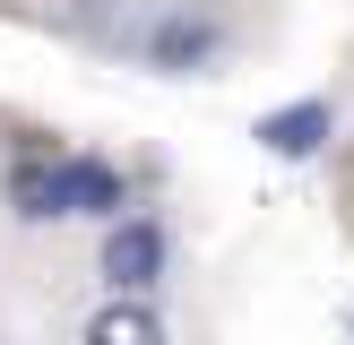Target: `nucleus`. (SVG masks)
<instances>
[{"label": "nucleus", "instance_id": "f257e3e1", "mask_svg": "<svg viewBox=\"0 0 354 345\" xmlns=\"http://www.w3.org/2000/svg\"><path fill=\"white\" fill-rule=\"evenodd\" d=\"M216 52H225L216 9H190V0H173V9L147 26V69H165V78H199V69H216Z\"/></svg>", "mask_w": 354, "mask_h": 345}, {"label": "nucleus", "instance_id": "f03ea898", "mask_svg": "<svg viewBox=\"0 0 354 345\" xmlns=\"http://www.w3.org/2000/svg\"><path fill=\"white\" fill-rule=\"evenodd\" d=\"M156 276H165V224L113 216V233H104V285L113 293H147Z\"/></svg>", "mask_w": 354, "mask_h": 345}, {"label": "nucleus", "instance_id": "7ed1b4c3", "mask_svg": "<svg viewBox=\"0 0 354 345\" xmlns=\"http://www.w3.org/2000/svg\"><path fill=\"white\" fill-rule=\"evenodd\" d=\"M328 130H337V112H328V95H303V103H286V112H268V121H259V147H268V155H286V164H294V155H311V147H320Z\"/></svg>", "mask_w": 354, "mask_h": 345}, {"label": "nucleus", "instance_id": "20e7f679", "mask_svg": "<svg viewBox=\"0 0 354 345\" xmlns=\"http://www.w3.org/2000/svg\"><path fill=\"white\" fill-rule=\"evenodd\" d=\"M86 345H165V319H156L138 293H113V302L86 319Z\"/></svg>", "mask_w": 354, "mask_h": 345}, {"label": "nucleus", "instance_id": "39448f33", "mask_svg": "<svg viewBox=\"0 0 354 345\" xmlns=\"http://www.w3.org/2000/svg\"><path fill=\"white\" fill-rule=\"evenodd\" d=\"M61 216H121V172L113 164H61Z\"/></svg>", "mask_w": 354, "mask_h": 345}, {"label": "nucleus", "instance_id": "423d86ee", "mask_svg": "<svg viewBox=\"0 0 354 345\" xmlns=\"http://www.w3.org/2000/svg\"><path fill=\"white\" fill-rule=\"evenodd\" d=\"M9 207H17L26 224L61 216V164H35V155H26V164H9Z\"/></svg>", "mask_w": 354, "mask_h": 345}]
</instances>
